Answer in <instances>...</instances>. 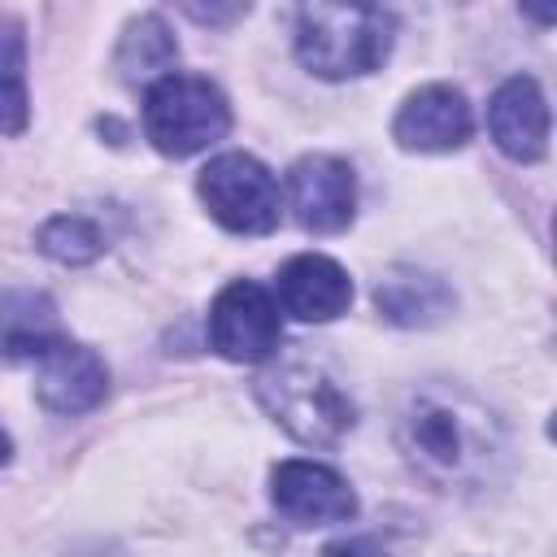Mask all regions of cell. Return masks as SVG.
<instances>
[{
  "label": "cell",
  "mask_w": 557,
  "mask_h": 557,
  "mask_svg": "<svg viewBox=\"0 0 557 557\" xmlns=\"http://www.w3.org/2000/svg\"><path fill=\"white\" fill-rule=\"evenodd\" d=\"M257 400L296 444L309 448H335L357 422V405L339 374L309 352L278 357L270 370H261Z\"/></svg>",
  "instance_id": "obj_2"
},
{
  "label": "cell",
  "mask_w": 557,
  "mask_h": 557,
  "mask_svg": "<svg viewBox=\"0 0 557 557\" xmlns=\"http://www.w3.org/2000/svg\"><path fill=\"white\" fill-rule=\"evenodd\" d=\"M270 500L296 527H331L357 513V492L344 474L318 461H278L270 474Z\"/></svg>",
  "instance_id": "obj_8"
},
{
  "label": "cell",
  "mask_w": 557,
  "mask_h": 557,
  "mask_svg": "<svg viewBox=\"0 0 557 557\" xmlns=\"http://www.w3.org/2000/svg\"><path fill=\"white\" fill-rule=\"evenodd\" d=\"M209 218L231 235H270L278 226V183L248 152H222L196 183Z\"/></svg>",
  "instance_id": "obj_5"
},
{
  "label": "cell",
  "mask_w": 557,
  "mask_h": 557,
  "mask_svg": "<svg viewBox=\"0 0 557 557\" xmlns=\"http://www.w3.org/2000/svg\"><path fill=\"white\" fill-rule=\"evenodd\" d=\"M4 461H9V435L0 431V466H4Z\"/></svg>",
  "instance_id": "obj_19"
},
{
  "label": "cell",
  "mask_w": 557,
  "mask_h": 557,
  "mask_svg": "<svg viewBox=\"0 0 557 557\" xmlns=\"http://www.w3.org/2000/svg\"><path fill=\"white\" fill-rule=\"evenodd\" d=\"M209 344L226 361H270L283 344V318L274 296L252 278L226 283L209 309Z\"/></svg>",
  "instance_id": "obj_6"
},
{
  "label": "cell",
  "mask_w": 557,
  "mask_h": 557,
  "mask_svg": "<svg viewBox=\"0 0 557 557\" xmlns=\"http://www.w3.org/2000/svg\"><path fill=\"white\" fill-rule=\"evenodd\" d=\"M396 448L435 492H487L505 479V422L457 383H418L396 409Z\"/></svg>",
  "instance_id": "obj_1"
},
{
  "label": "cell",
  "mask_w": 557,
  "mask_h": 557,
  "mask_svg": "<svg viewBox=\"0 0 557 557\" xmlns=\"http://www.w3.org/2000/svg\"><path fill=\"white\" fill-rule=\"evenodd\" d=\"M396 17L379 4H305L296 9V57L318 78H361L392 52Z\"/></svg>",
  "instance_id": "obj_3"
},
{
  "label": "cell",
  "mask_w": 557,
  "mask_h": 557,
  "mask_svg": "<svg viewBox=\"0 0 557 557\" xmlns=\"http://www.w3.org/2000/svg\"><path fill=\"white\" fill-rule=\"evenodd\" d=\"M104 392L109 370L87 344L61 339L35 361V396L52 413H87L104 400Z\"/></svg>",
  "instance_id": "obj_11"
},
{
  "label": "cell",
  "mask_w": 557,
  "mask_h": 557,
  "mask_svg": "<svg viewBox=\"0 0 557 557\" xmlns=\"http://www.w3.org/2000/svg\"><path fill=\"white\" fill-rule=\"evenodd\" d=\"M274 305L278 313H292L296 322H331L352 305V278L339 261L322 252H300L283 261Z\"/></svg>",
  "instance_id": "obj_10"
},
{
  "label": "cell",
  "mask_w": 557,
  "mask_h": 557,
  "mask_svg": "<svg viewBox=\"0 0 557 557\" xmlns=\"http://www.w3.org/2000/svg\"><path fill=\"white\" fill-rule=\"evenodd\" d=\"M30 100H26V39L22 22L0 17V135L26 131Z\"/></svg>",
  "instance_id": "obj_16"
},
{
  "label": "cell",
  "mask_w": 557,
  "mask_h": 557,
  "mask_svg": "<svg viewBox=\"0 0 557 557\" xmlns=\"http://www.w3.org/2000/svg\"><path fill=\"white\" fill-rule=\"evenodd\" d=\"M487 131L513 161H540L548 152V104L531 74L505 78L487 100Z\"/></svg>",
  "instance_id": "obj_12"
},
{
  "label": "cell",
  "mask_w": 557,
  "mask_h": 557,
  "mask_svg": "<svg viewBox=\"0 0 557 557\" xmlns=\"http://www.w3.org/2000/svg\"><path fill=\"white\" fill-rule=\"evenodd\" d=\"M61 318L48 292L4 287L0 292V361H39L61 344Z\"/></svg>",
  "instance_id": "obj_13"
},
{
  "label": "cell",
  "mask_w": 557,
  "mask_h": 557,
  "mask_svg": "<svg viewBox=\"0 0 557 557\" xmlns=\"http://www.w3.org/2000/svg\"><path fill=\"white\" fill-rule=\"evenodd\" d=\"M474 113L453 83H426L396 109L392 139L405 152H453L470 139Z\"/></svg>",
  "instance_id": "obj_9"
},
{
  "label": "cell",
  "mask_w": 557,
  "mask_h": 557,
  "mask_svg": "<svg viewBox=\"0 0 557 557\" xmlns=\"http://www.w3.org/2000/svg\"><path fill=\"white\" fill-rule=\"evenodd\" d=\"M39 252L61 261V265H87L104 252V235L96 231V222L78 218V213H57L39 226Z\"/></svg>",
  "instance_id": "obj_17"
},
{
  "label": "cell",
  "mask_w": 557,
  "mask_h": 557,
  "mask_svg": "<svg viewBox=\"0 0 557 557\" xmlns=\"http://www.w3.org/2000/svg\"><path fill=\"white\" fill-rule=\"evenodd\" d=\"M374 305L396 326H435L453 313V292L444 278L418 265H392L374 283Z\"/></svg>",
  "instance_id": "obj_14"
},
{
  "label": "cell",
  "mask_w": 557,
  "mask_h": 557,
  "mask_svg": "<svg viewBox=\"0 0 557 557\" xmlns=\"http://www.w3.org/2000/svg\"><path fill=\"white\" fill-rule=\"evenodd\" d=\"M174 61H178V44H174L170 26H165L157 13H144V17H135V22L126 26L122 48H117V70H122V78H126L131 87H135V83L152 87L157 78L174 74Z\"/></svg>",
  "instance_id": "obj_15"
},
{
  "label": "cell",
  "mask_w": 557,
  "mask_h": 557,
  "mask_svg": "<svg viewBox=\"0 0 557 557\" xmlns=\"http://www.w3.org/2000/svg\"><path fill=\"white\" fill-rule=\"evenodd\" d=\"M287 205H292V218L313 235L344 231L357 213L352 165L331 152H305L287 170Z\"/></svg>",
  "instance_id": "obj_7"
},
{
  "label": "cell",
  "mask_w": 557,
  "mask_h": 557,
  "mask_svg": "<svg viewBox=\"0 0 557 557\" xmlns=\"http://www.w3.org/2000/svg\"><path fill=\"white\" fill-rule=\"evenodd\" d=\"M231 131V104L200 74H165L144 91V135L165 157H191Z\"/></svg>",
  "instance_id": "obj_4"
},
{
  "label": "cell",
  "mask_w": 557,
  "mask_h": 557,
  "mask_svg": "<svg viewBox=\"0 0 557 557\" xmlns=\"http://www.w3.org/2000/svg\"><path fill=\"white\" fill-rule=\"evenodd\" d=\"M322 557H387V548H379L374 540L357 535V540H335V544H326Z\"/></svg>",
  "instance_id": "obj_18"
}]
</instances>
